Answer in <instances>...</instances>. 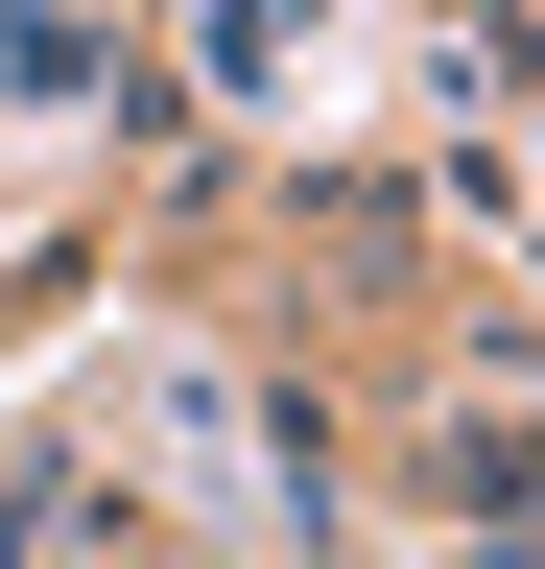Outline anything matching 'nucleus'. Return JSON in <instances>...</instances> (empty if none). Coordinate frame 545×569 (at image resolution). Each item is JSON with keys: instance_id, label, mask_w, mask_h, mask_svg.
Returning <instances> with one entry per match:
<instances>
[{"instance_id": "obj_1", "label": "nucleus", "mask_w": 545, "mask_h": 569, "mask_svg": "<svg viewBox=\"0 0 545 569\" xmlns=\"http://www.w3.org/2000/svg\"><path fill=\"white\" fill-rule=\"evenodd\" d=\"M119 427H143V451H190V498H214V522H332V427H285L261 380H214V356H143V380H119Z\"/></svg>"}, {"instance_id": "obj_2", "label": "nucleus", "mask_w": 545, "mask_h": 569, "mask_svg": "<svg viewBox=\"0 0 545 569\" xmlns=\"http://www.w3.org/2000/svg\"><path fill=\"white\" fill-rule=\"evenodd\" d=\"M309 24H332V0H214V96H285Z\"/></svg>"}]
</instances>
